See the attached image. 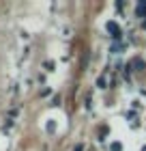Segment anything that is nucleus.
<instances>
[{"mask_svg":"<svg viewBox=\"0 0 146 151\" xmlns=\"http://www.w3.org/2000/svg\"><path fill=\"white\" fill-rule=\"evenodd\" d=\"M105 30H108V32H110V35H112L114 39H120V35H122L120 26H118L116 22H108V24H105Z\"/></svg>","mask_w":146,"mask_h":151,"instance_id":"obj_1","label":"nucleus"},{"mask_svg":"<svg viewBox=\"0 0 146 151\" xmlns=\"http://www.w3.org/2000/svg\"><path fill=\"white\" fill-rule=\"evenodd\" d=\"M142 151H146V145H144V147H142Z\"/></svg>","mask_w":146,"mask_h":151,"instance_id":"obj_8","label":"nucleus"},{"mask_svg":"<svg viewBox=\"0 0 146 151\" xmlns=\"http://www.w3.org/2000/svg\"><path fill=\"white\" fill-rule=\"evenodd\" d=\"M82 149H84V145H78V147H75L73 151H82Z\"/></svg>","mask_w":146,"mask_h":151,"instance_id":"obj_7","label":"nucleus"},{"mask_svg":"<svg viewBox=\"0 0 146 151\" xmlns=\"http://www.w3.org/2000/svg\"><path fill=\"white\" fill-rule=\"evenodd\" d=\"M54 129H56V123L50 121V123H47V132H54Z\"/></svg>","mask_w":146,"mask_h":151,"instance_id":"obj_3","label":"nucleus"},{"mask_svg":"<svg viewBox=\"0 0 146 151\" xmlns=\"http://www.w3.org/2000/svg\"><path fill=\"white\" fill-rule=\"evenodd\" d=\"M97 86H99V88L105 86V78H99V80H97Z\"/></svg>","mask_w":146,"mask_h":151,"instance_id":"obj_4","label":"nucleus"},{"mask_svg":"<svg viewBox=\"0 0 146 151\" xmlns=\"http://www.w3.org/2000/svg\"><path fill=\"white\" fill-rule=\"evenodd\" d=\"M110 151H122V145L120 142H112V145H110Z\"/></svg>","mask_w":146,"mask_h":151,"instance_id":"obj_2","label":"nucleus"},{"mask_svg":"<svg viewBox=\"0 0 146 151\" xmlns=\"http://www.w3.org/2000/svg\"><path fill=\"white\" fill-rule=\"evenodd\" d=\"M144 28H146V22H144Z\"/></svg>","mask_w":146,"mask_h":151,"instance_id":"obj_9","label":"nucleus"},{"mask_svg":"<svg viewBox=\"0 0 146 151\" xmlns=\"http://www.w3.org/2000/svg\"><path fill=\"white\" fill-rule=\"evenodd\" d=\"M105 134H108V125H103V129L99 132V136H101V140H103V136H105Z\"/></svg>","mask_w":146,"mask_h":151,"instance_id":"obj_5","label":"nucleus"},{"mask_svg":"<svg viewBox=\"0 0 146 151\" xmlns=\"http://www.w3.org/2000/svg\"><path fill=\"white\" fill-rule=\"evenodd\" d=\"M45 69H47V71H52V69H54V63H52V60H50V63H45Z\"/></svg>","mask_w":146,"mask_h":151,"instance_id":"obj_6","label":"nucleus"}]
</instances>
